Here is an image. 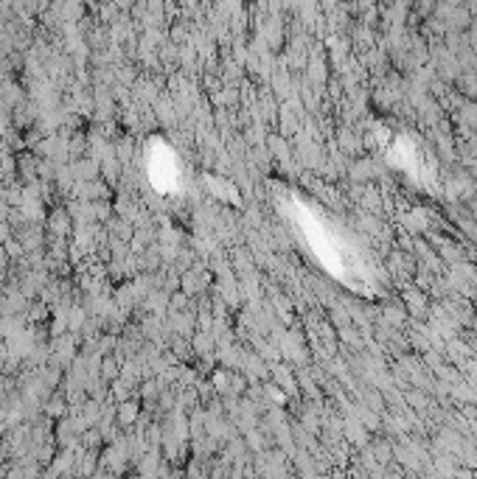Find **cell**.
I'll use <instances>...</instances> for the list:
<instances>
[{"label":"cell","mask_w":477,"mask_h":479,"mask_svg":"<svg viewBox=\"0 0 477 479\" xmlns=\"http://www.w3.org/2000/svg\"><path fill=\"white\" fill-rule=\"evenodd\" d=\"M115 420H118V426H132V423L138 420V404L124 401V404L115 409Z\"/></svg>","instance_id":"6da1fadb"},{"label":"cell","mask_w":477,"mask_h":479,"mask_svg":"<svg viewBox=\"0 0 477 479\" xmlns=\"http://www.w3.org/2000/svg\"><path fill=\"white\" fill-rule=\"evenodd\" d=\"M45 412H48L51 418H59V415H65V398H62V395H54V398L48 401Z\"/></svg>","instance_id":"7a4b0ae2"},{"label":"cell","mask_w":477,"mask_h":479,"mask_svg":"<svg viewBox=\"0 0 477 479\" xmlns=\"http://www.w3.org/2000/svg\"><path fill=\"white\" fill-rule=\"evenodd\" d=\"M101 376H104V381H115V376H118V364H115L113 359H104V362H101Z\"/></svg>","instance_id":"3957f363"}]
</instances>
